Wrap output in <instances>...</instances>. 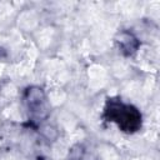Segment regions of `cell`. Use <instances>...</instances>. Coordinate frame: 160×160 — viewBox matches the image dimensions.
Returning <instances> with one entry per match:
<instances>
[{"instance_id": "6da1fadb", "label": "cell", "mask_w": 160, "mask_h": 160, "mask_svg": "<svg viewBox=\"0 0 160 160\" xmlns=\"http://www.w3.org/2000/svg\"><path fill=\"white\" fill-rule=\"evenodd\" d=\"M106 116L118 124V126L128 132L136 131L141 125V115L140 112L130 106L125 105L118 100H110L106 108Z\"/></svg>"}, {"instance_id": "7a4b0ae2", "label": "cell", "mask_w": 160, "mask_h": 160, "mask_svg": "<svg viewBox=\"0 0 160 160\" xmlns=\"http://www.w3.org/2000/svg\"><path fill=\"white\" fill-rule=\"evenodd\" d=\"M26 104L29 110L36 118H44L48 114L45 94L40 88H30L26 91Z\"/></svg>"}, {"instance_id": "3957f363", "label": "cell", "mask_w": 160, "mask_h": 160, "mask_svg": "<svg viewBox=\"0 0 160 160\" xmlns=\"http://www.w3.org/2000/svg\"><path fill=\"white\" fill-rule=\"evenodd\" d=\"M116 41H118V44H119L120 50H121L125 55H132V54L136 51L138 46H139L138 39H136L132 34L126 32V31L119 34Z\"/></svg>"}]
</instances>
